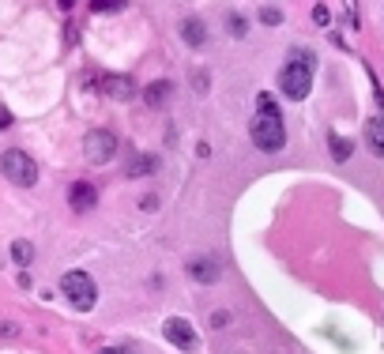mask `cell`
Instances as JSON below:
<instances>
[{"instance_id":"obj_24","label":"cell","mask_w":384,"mask_h":354,"mask_svg":"<svg viewBox=\"0 0 384 354\" xmlns=\"http://www.w3.org/2000/svg\"><path fill=\"white\" fill-rule=\"evenodd\" d=\"M75 4V0H61V8H64V12H68V8Z\"/></svg>"},{"instance_id":"obj_12","label":"cell","mask_w":384,"mask_h":354,"mask_svg":"<svg viewBox=\"0 0 384 354\" xmlns=\"http://www.w3.org/2000/svg\"><path fill=\"white\" fill-rule=\"evenodd\" d=\"M170 94H173V83H170V80H159V83H151L147 91H144V102L159 109V106L170 102Z\"/></svg>"},{"instance_id":"obj_8","label":"cell","mask_w":384,"mask_h":354,"mask_svg":"<svg viewBox=\"0 0 384 354\" xmlns=\"http://www.w3.org/2000/svg\"><path fill=\"white\" fill-rule=\"evenodd\" d=\"M189 275H192L196 283L207 286V283L218 279V264H215V260H204V257H192V260H189Z\"/></svg>"},{"instance_id":"obj_20","label":"cell","mask_w":384,"mask_h":354,"mask_svg":"<svg viewBox=\"0 0 384 354\" xmlns=\"http://www.w3.org/2000/svg\"><path fill=\"white\" fill-rule=\"evenodd\" d=\"M256 109H279V102L264 91V94H256Z\"/></svg>"},{"instance_id":"obj_11","label":"cell","mask_w":384,"mask_h":354,"mask_svg":"<svg viewBox=\"0 0 384 354\" xmlns=\"http://www.w3.org/2000/svg\"><path fill=\"white\" fill-rule=\"evenodd\" d=\"M102 91L109 94V98H132V80H128V75H106L102 80Z\"/></svg>"},{"instance_id":"obj_17","label":"cell","mask_w":384,"mask_h":354,"mask_svg":"<svg viewBox=\"0 0 384 354\" xmlns=\"http://www.w3.org/2000/svg\"><path fill=\"white\" fill-rule=\"evenodd\" d=\"M260 23L279 27V23H283V12H279V8H264V12H260Z\"/></svg>"},{"instance_id":"obj_9","label":"cell","mask_w":384,"mask_h":354,"mask_svg":"<svg viewBox=\"0 0 384 354\" xmlns=\"http://www.w3.org/2000/svg\"><path fill=\"white\" fill-rule=\"evenodd\" d=\"M366 143H369V151L377 154V159H384V117L366 121Z\"/></svg>"},{"instance_id":"obj_21","label":"cell","mask_w":384,"mask_h":354,"mask_svg":"<svg viewBox=\"0 0 384 354\" xmlns=\"http://www.w3.org/2000/svg\"><path fill=\"white\" fill-rule=\"evenodd\" d=\"M102 354H140V350H132V347H106Z\"/></svg>"},{"instance_id":"obj_14","label":"cell","mask_w":384,"mask_h":354,"mask_svg":"<svg viewBox=\"0 0 384 354\" xmlns=\"http://www.w3.org/2000/svg\"><path fill=\"white\" fill-rule=\"evenodd\" d=\"M12 260L27 268V264L35 260V245H30V241H12Z\"/></svg>"},{"instance_id":"obj_5","label":"cell","mask_w":384,"mask_h":354,"mask_svg":"<svg viewBox=\"0 0 384 354\" xmlns=\"http://www.w3.org/2000/svg\"><path fill=\"white\" fill-rule=\"evenodd\" d=\"M83 154H87V162L106 166V162L117 154V136H113V132H106V128L87 132V140H83Z\"/></svg>"},{"instance_id":"obj_18","label":"cell","mask_w":384,"mask_h":354,"mask_svg":"<svg viewBox=\"0 0 384 354\" xmlns=\"http://www.w3.org/2000/svg\"><path fill=\"white\" fill-rule=\"evenodd\" d=\"M313 23H321V27H328V23H332V12H328L324 4H316V8H313Z\"/></svg>"},{"instance_id":"obj_7","label":"cell","mask_w":384,"mask_h":354,"mask_svg":"<svg viewBox=\"0 0 384 354\" xmlns=\"http://www.w3.org/2000/svg\"><path fill=\"white\" fill-rule=\"evenodd\" d=\"M94 200H98V193H94V185H87V181H75L68 189V204L75 207V212H91Z\"/></svg>"},{"instance_id":"obj_22","label":"cell","mask_w":384,"mask_h":354,"mask_svg":"<svg viewBox=\"0 0 384 354\" xmlns=\"http://www.w3.org/2000/svg\"><path fill=\"white\" fill-rule=\"evenodd\" d=\"M226 320H230V313H223V309H218V313H215V320H211V324H215V328H223V324H226Z\"/></svg>"},{"instance_id":"obj_23","label":"cell","mask_w":384,"mask_h":354,"mask_svg":"<svg viewBox=\"0 0 384 354\" xmlns=\"http://www.w3.org/2000/svg\"><path fill=\"white\" fill-rule=\"evenodd\" d=\"M12 125V114H8V109H0V128H8Z\"/></svg>"},{"instance_id":"obj_19","label":"cell","mask_w":384,"mask_h":354,"mask_svg":"<svg viewBox=\"0 0 384 354\" xmlns=\"http://www.w3.org/2000/svg\"><path fill=\"white\" fill-rule=\"evenodd\" d=\"M226 27H230V35H237V38L245 35V19H241V16H230V19H226Z\"/></svg>"},{"instance_id":"obj_16","label":"cell","mask_w":384,"mask_h":354,"mask_svg":"<svg viewBox=\"0 0 384 354\" xmlns=\"http://www.w3.org/2000/svg\"><path fill=\"white\" fill-rule=\"evenodd\" d=\"M125 4H128V0H91V12H98V16H102V12H120Z\"/></svg>"},{"instance_id":"obj_15","label":"cell","mask_w":384,"mask_h":354,"mask_svg":"<svg viewBox=\"0 0 384 354\" xmlns=\"http://www.w3.org/2000/svg\"><path fill=\"white\" fill-rule=\"evenodd\" d=\"M328 140H332L335 162H347V159H350V151H354V147H350V140H343V136H328Z\"/></svg>"},{"instance_id":"obj_4","label":"cell","mask_w":384,"mask_h":354,"mask_svg":"<svg viewBox=\"0 0 384 354\" xmlns=\"http://www.w3.org/2000/svg\"><path fill=\"white\" fill-rule=\"evenodd\" d=\"M0 170H4V177L12 185H23V189H30V185L38 181V166L35 159H30L27 151H4V159H0Z\"/></svg>"},{"instance_id":"obj_2","label":"cell","mask_w":384,"mask_h":354,"mask_svg":"<svg viewBox=\"0 0 384 354\" xmlns=\"http://www.w3.org/2000/svg\"><path fill=\"white\" fill-rule=\"evenodd\" d=\"M249 136H252V143H256L260 151H268V154L283 151V143H287V128H283L279 109H256V117H252V125H249Z\"/></svg>"},{"instance_id":"obj_10","label":"cell","mask_w":384,"mask_h":354,"mask_svg":"<svg viewBox=\"0 0 384 354\" xmlns=\"http://www.w3.org/2000/svg\"><path fill=\"white\" fill-rule=\"evenodd\" d=\"M181 38L189 42L192 49H200L204 42H207V27H204V23H200V19H196V16H189V19H185V23H181Z\"/></svg>"},{"instance_id":"obj_6","label":"cell","mask_w":384,"mask_h":354,"mask_svg":"<svg viewBox=\"0 0 384 354\" xmlns=\"http://www.w3.org/2000/svg\"><path fill=\"white\" fill-rule=\"evenodd\" d=\"M162 336H166L178 350H196V331L185 317H170L166 324H162Z\"/></svg>"},{"instance_id":"obj_1","label":"cell","mask_w":384,"mask_h":354,"mask_svg":"<svg viewBox=\"0 0 384 354\" xmlns=\"http://www.w3.org/2000/svg\"><path fill=\"white\" fill-rule=\"evenodd\" d=\"M313 68H316V57L309 49H294L287 64H283V72H279V87H283V94L294 98V102H302L305 94H309V87H313Z\"/></svg>"},{"instance_id":"obj_3","label":"cell","mask_w":384,"mask_h":354,"mask_svg":"<svg viewBox=\"0 0 384 354\" xmlns=\"http://www.w3.org/2000/svg\"><path fill=\"white\" fill-rule=\"evenodd\" d=\"M61 294L72 302V309H80V313H87V309H94V298H98V291H94V279L87 271H68L61 279Z\"/></svg>"},{"instance_id":"obj_13","label":"cell","mask_w":384,"mask_h":354,"mask_svg":"<svg viewBox=\"0 0 384 354\" xmlns=\"http://www.w3.org/2000/svg\"><path fill=\"white\" fill-rule=\"evenodd\" d=\"M155 170H159V159H155V154H140V159H132V166H128V177L155 173Z\"/></svg>"}]
</instances>
